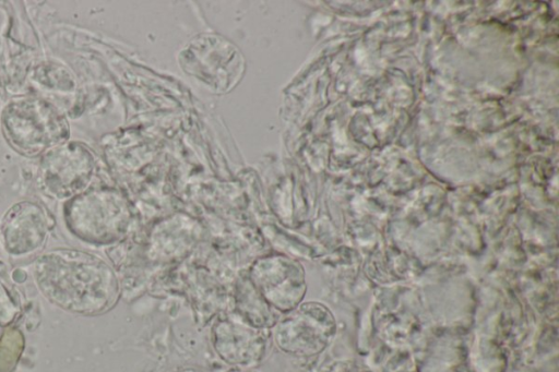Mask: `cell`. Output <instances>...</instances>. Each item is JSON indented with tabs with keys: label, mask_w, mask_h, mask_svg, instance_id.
<instances>
[{
	"label": "cell",
	"mask_w": 559,
	"mask_h": 372,
	"mask_svg": "<svg viewBox=\"0 0 559 372\" xmlns=\"http://www.w3.org/2000/svg\"><path fill=\"white\" fill-rule=\"evenodd\" d=\"M63 220L78 239L107 244L122 235L127 214L121 197L107 189H86L63 204Z\"/></svg>",
	"instance_id": "cell-3"
},
{
	"label": "cell",
	"mask_w": 559,
	"mask_h": 372,
	"mask_svg": "<svg viewBox=\"0 0 559 372\" xmlns=\"http://www.w3.org/2000/svg\"><path fill=\"white\" fill-rule=\"evenodd\" d=\"M235 312L258 328H271L281 317L254 287L247 273L240 274L234 290Z\"/></svg>",
	"instance_id": "cell-9"
},
{
	"label": "cell",
	"mask_w": 559,
	"mask_h": 372,
	"mask_svg": "<svg viewBox=\"0 0 559 372\" xmlns=\"http://www.w3.org/2000/svg\"><path fill=\"white\" fill-rule=\"evenodd\" d=\"M25 339L16 327H8L0 337V372H12L24 350Z\"/></svg>",
	"instance_id": "cell-11"
},
{
	"label": "cell",
	"mask_w": 559,
	"mask_h": 372,
	"mask_svg": "<svg viewBox=\"0 0 559 372\" xmlns=\"http://www.w3.org/2000/svg\"><path fill=\"white\" fill-rule=\"evenodd\" d=\"M33 277L40 293L69 313L92 316L109 311L120 296L114 268L76 249L57 248L37 256Z\"/></svg>",
	"instance_id": "cell-1"
},
{
	"label": "cell",
	"mask_w": 559,
	"mask_h": 372,
	"mask_svg": "<svg viewBox=\"0 0 559 372\" xmlns=\"http://www.w3.org/2000/svg\"><path fill=\"white\" fill-rule=\"evenodd\" d=\"M21 311L22 300L19 289L9 275L8 266L0 260V326H9Z\"/></svg>",
	"instance_id": "cell-10"
},
{
	"label": "cell",
	"mask_w": 559,
	"mask_h": 372,
	"mask_svg": "<svg viewBox=\"0 0 559 372\" xmlns=\"http://www.w3.org/2000/svg\"><path fill=\"white\" fill-rule=\"evenodd\" d=\"M55 225L47 209L34 201H20L7 209L0 223V240L5 252L15 257L38 252Z\"/></svg>",
	"instance_id": "cell-7"
},
{
	"label": "cell",
	"mask_w": 559,
	"mask_h": 372,
	"mask_svg": "<svg viewBox=\"0 0 559 372\" xmlns=\"http://www.w3.org/2000/svg\"><path fill=\"white\" fill-rule=\"evenodd\" d=\"M212 340L222 359L237 365L258 363L266 348L265 329L250 325L235 311L218 316Z\"/></svg>",
	"instance_id": "cell-8"
},
{
	"label": "cell",
	"mask_w": 559,
	"mask_h": 372,
	"mask_svg": "<svg viewBox=\"0 0 559 372\" xmlns=\"http://www.w3.org/2000/svg\"><path fill=\"white\" fill-rule=\"evenodd\" d=\"M273 327L274 339L282 350L311 356L329 344L334 334V320L324 305L306 302L282 314Z\"/></svg>",
	"instance_id": "cell-5"
},
{
	"label": "cell",
	"mask_w": 559,
	"mask_h": 372,
	"mask_svg": "<svg viewBox=\"0 0 559 372\" xmlns=\"http://www.w3.org/2000/svg\"><path fill=\"white\" fill-rule=\"evenodd\" d=\"M1 130L19 154L35 157L69 141L66 116L50 101L38 97L11 100L1 112Z\"/></svg>",
	"instance_id": "cell-2"
},
{
	"label": "cell",
	"mask_w": 559,
	"mask_h": 372,
	"mask_svg": "<svg viewBox=\"0 0 559 372\" xmlns=\"http://www.w3.org/2000/svg\"><path fill=\"white\" fill-rule=\"evenodd\" d=\"M248 277L281 314L301 303L306 292L304 268L296 261L282 255L257 260L247 272Z\"/></svg>",
	"instance_id": "cell-6"
},
{
	"label": "cell",
	"mask_w": 559,
	"mask_h": 372,
	"mask_svg": "<svg viewBox=\"0 0 559 372\" xmlns=\"http://www.w3.org/2000/svg\"><path fill=\"white\" fill-rule=\"evenodd\" d=\"M38 171L41 190L50 197L67 201L86 190L94 158L83 144L67 141L43 155Z\"/></svg>",
	"instance_id": "cell-4"
}]
</instances>
